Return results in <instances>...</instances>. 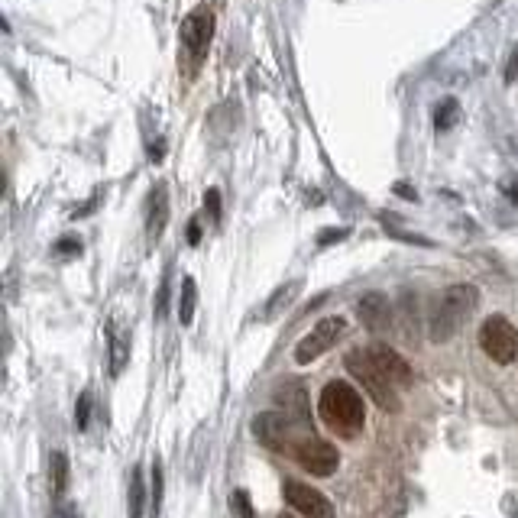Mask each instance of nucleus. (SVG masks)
<instances>
[{
	"label": "nucleus",
	"instance_id": "f257e3e1",
	"mask_svg": "<svg viewBox=\"0 0 518 518\" xmlns=\"http://www.w3.org/2000/svg\"><path fill=\"white\" fill-rule=\"evenodd\" d=\"M476 305H480V289H476V285L457 282L451 289H444L434 298V308L428 318V337L434 344H447V340L460 331V324L476 311Z\"/></svg>",
	"mask_w": 518,
	"mask_h": 518
},
{
	"label": "nucleus",
	"instance_id": "f03ea898",
	"mask_svg": "<svg viewBox=\"0 0 518 518\" xmlns=\"http://www.w3.org/2000/svg\"><path fill=\"white\" fill-rule=\"evenodd\" d=\"M318 412L324 425L337 431L340 438H357L366 421V405L350 383H327L321 392Z\"/></svg>",
	"mask_w": 518,
	"mask_h": 518
},
{
	"label": "nucleus",
	"instance_id": "7ed1b4c3",
	"mask_svg": "<svg viewBox=\"0 0 518 518\" xmlns=\"http://www.w3.org/2000/svg\"><path fill=\"white\" fill-rule=\"evenodd\" d=\"M344 366H347V373L366 389V395H370V399L379 408H383V412H399L402 402H399V392H395L399 386H395L392 379L370 360V353L353 350V353H347V357H344Z\"/></svg>",
	"mask_w": 518,
	"mask_h": 518
},
{
	"label": "nucleus",
	"instance_id": "20e7f679",
	"mask_svg": "<svg viewBox=\"0 0 518 518\" xmlns=\"http://www.w3.org/2000/svg\"><path fill=\"white\" fill-rule=\"evenodd\" d=\"M480 347L493 363L509 366L518 360V327L506 315H489L480 327Z\"/></svg>",
	"mask_w": 518,
	"mask_h": 518
},
{
	"label": "nucleus",
	"instance_id": "39448f33",
	"mask_svg": "<svg viewBox=\"0 0 518 518\" xmlns=\"http://www.w3.org/2000/svg\"><path fill=\"white\" fill-rule=\"evenodd\" d=\"M344 334H347V318L334 315V318L318 321L302 340H298V347H295V363L305 366V363H311V360H318L321 353H327L334 344H340V340H344Z\"/></svg>",
	"mask_w": 518,
	"mask_h": 518
},
{
	"label": "nucleus",
	"instance_id": "423d86ee",
	"mask_svg": "<svg viewBox=\"0 0 518 518\" xmlns=\"http://www.w3.org/2000/svg\"><path fill=\"white\" fill-rule=\"evenodd\" d=\"M214 26H217V20L208 7H198L182 20V46H185V56L192 59V68H198L204 62V56H208Z\"/></svg>",
	"mask_w": 518,
	"mask_h": 518
},
{
	"label": "nucleus",
	"instance_id": "0eeeda50",
	"mask_svg": "<svg viewBox=\"0 0 518 518\" xmlns=\"http://www.w3.org/2000/svg\"><path fill=\"white\" fill-rule=\"evenodd\" d=\"M292 457L302 470L315 473V476H331L337 467H340V454L334 444H327L321 438H311L305 431L302 438H295L292 444Z\"/></svg>",
	"mask_w": 518,
	"mask_h": 518
},
{
	"label": "nucleus",
	"instance_id": "6e6552de",
	"mask_svg": "<svg viewBox=\"0 0 518 518\" xmlns=\"http://www.w3.org/2000/svg\"><path fill=\"white\" fill-rule=\"evenodd\" d=\"M253 438L276 454H292L295 421L289 415H279V412H263V415L253 418Z\"/></svg>",
	"mask_w": 518,
	"mask_h": 518
},
{
	"label": "nucleus",
	"instance_id": "1a4fd4ad",
	"mask_svg": "<svg viewBox=\"0 0 518 518\" xmlns=\"http://www.w3.org/2000/svg\"><path fill=\"white\" fill-rule=\"evenodd\" d=\"M285 502H289V509H295L302 518H337L334 502L308 483L285 480Z\"/></svg>",
	"mask_w": 518,
	"mask_h": 518
},
{
	"label": "nucleus",
	"instance_id": "9d476101",
	"mask_svg": "<svg viewBox=\"0 0 518 518\" xmlns=\"http://www.w3.org/2000/svg\"><path fill=\"white\" fill-rule=\"evenodd\" d=\"M276 405H282V415H289L302 431H311V399L302 379H285L276 389Z\"/></svg>",
	"mask_w": 518,
	"mask_h": 518
},
{
	"label": "nucleus",
	"instance_id": "9b49d317",
	"mask_svg": "<svg viewBox=\"0 0 518 518\" xmlns=\"http://www.w3.org/2000/svg\"><path fill=\"white\" fill-rule=\"evenodd\" d=\"M366 353H370V360L392 379L395 386H412V366H408L402 353H395L389 344H383V340H376V344L366 347Z\"/></svg>",
	"mask_w": 518,
	"mask_h": 518
},
{
	"label": "nucleus",
	"instance_id": "f8f14e48",
	"mask_svg": "<svg viewBox=\"0 0 518 518\" xmlns=\"http://www.w3.org/2000/svg\"><path fill=\"white\" fill-rule=\"evenodd\" d=\"M169 227V188L166 185H153V192H149V201H146V237L149 243H159L162 234H166Z\"/></svg>",
	"mask_w": 518,
	"mask_h": 518
},
{
	"label": "nucleus",
	"instance_id": "ddd939ff",
	"mask_svg": "<svg viewBox=\"0 0 518 518\" xmlns=\"http://www.w3.org/2000/svg\"><path fill=\"white\" fill-rule=\"evenodd\" d=\"M357 318L363 321L366 331H386L392 324V308L383 292H366L357 302Z\"/></svg>",
	"mask_w": 518,
	"mask_h": 518
},
{
	"label": "nucleus",
	"instance_id": "4468645a",
	"mask_svg": "<svg viewBox=\"0 0 518 518\" xmlns=\"http://www.w3.org/2000/svg\"><path fill=\"white\" fill-rule=\"evenodd\" d=\"M107 337H111V376H120L124 373L127 360H130V334L117 321H111V327H107Z\"/></svg>",
	"mask_w": 518,
	"mask_h": 518
},
{
	"label": "nucleus",
	"instance_id": "2eb2a0df",
	"mask_svg": "<svg viewBox=\"0 0 518 518\" xmlns=\"http://www.w3.org/2000/svg\"><path fill=\"white\" fill-rule=\"evenodd\" d=\"M298 292H302V282H298V279L279 285V289L269 295V302H266V308H263V321H276V318L282 315V311L295 302Z\"/></svg>",
	"mask_w": 518,
	"mask_h": 518
},
{
	"label": "nucleus",
	"instance_id": "dca6fc26",
	"mask_svg": "<svg viewBox=\"0 0 518 518\" xmlns=\"http://www.w3.org/2000/svg\"><path fill=\"white\" fill-rule=\"evenodd\" d=\"M68 489V457L65 454H52L49 457V493L62 499Z\"/></svg>",
	"mask_w": 518,
	"mask_h": 518
},
{
	"label": "nucleus",
	"instance_id": "f3484780",
	"mask_svg": "<svg viewBox=\"0 0 518 518\" xmlns=\"http://www.w3.org/2000/svg\"><path fill=\"white\" fill-rule=\"evenodd\" d=\"M195 308H198V285L192 276L182 279V295H179V321L192 324L195 321Z\"/></svg>",
	"mask_w": 518,
	"mask_h": 518
},
{
	"label": "nucleus",
	"instance_id": "a211bd4d",
	"mask_svg": "<svg viewBox=\"0 0 518 518\" xmlns=\"http://www.w3.org/2000/svg\"><path fill=\"white\" fill-rule=\"evenodd\" d=\"M130 518H143L146 509V483H143V467L130 470Z\"/></svg>",
	"mask_w": 518,
	"mask_h": 518
},
{
	"label": "nucleus",
	"instance_id": "6ab92c4d",
	"mask_svg": "<svg viewBox=\"0 0 518 518\" xmlns=\"http://www.w3.org/2000/svg\"><path fill=\"white\" fill-rule=\"evenodd\" d=\"M434 124H438V130H451V127L457 124V101H454V98L441 101L438 117H434Z\"/></svg>",
	"mask_w": 518,
	"mask_h": 518
},
{
	"label": "nucleus",
	"instance_id": "aec40b11",
	"mask_svg": "<svg viewBox=\"0 0 518 518\" xmlns=\"http://www.w3.org/2000/svg\"><path fill=\"white\" fill-rule=\"evenodd\" d=\"M162 493H166V483H162V463L153 460V518L162 512Z\"/></svg>",
	"mask_w": 518,
	"mask_h": 518
},
{
	"label": "nucleus",
	"instance_id": "412c9836",
	"mask_svg": "<svg viewBox=\"0 0 518 518\" xmlns=\"http://www.w3.org/2000/svg\"><path fill=\"white\" fill-rule=\"evenodd\" d=\"M347 234H350L347 227H331V230H321V234H318V247H331V243H340V240H344Z\"/></svg>",
	"mask_w": 518,
	"mask_h": 518
},
{
	"label": "nucleus",
	"instance_id": "4be33fe9",
	"mask_svg": "<svg viewBox=\"0 0 518 518\" xmlns=\"http://www.w3.org/2000/svg\"><path fill=\"white\" fill-rule=\"evenodd\" d=\"M169 272H166V276H162V285H159V295H156V315L162 318V315H166V311H169Z\"/></svg>",
	"mask_w": 518,
	"mask_h": 518
},
{
	"label": "nucleus",
	"instance_id": "5701e85b",
	"mask_svg": "<svg viewBox=\"0 0 518 518\" xmlns=\"http://www.w3.org/2000/svg\"><path fill=\"white\" fill-rule=\"evenodd\" d=\"M56 253L59 256H81V240L78 237H62L56 243Z\"/></svg>",
	"mask_w": 518,
	"mask_h": 518
},
{
	"label": "nucleus",
	"instance_id": "b1692460",
	"mask_svg": "<svg viewBox=\"0 0 518 518\" xmlns=\"http://www.w3.org/2000/svg\"><path fill=\"white\" fill-rule=\"evenodd\" d=\"M204 201H208V217L217 224V221H221V192H217V188H211V192L204 195Z\"/></svg>",
	"mask_w": 518,
	"mask_h": 518
},
{
	"label": "nucleus",
	"instance_id": "393cba45",
	"mask_svg": "<svg viewBox=\"0 0 518 518\" xmlns=\"http://www.w3.org/2000/svg\"><path fill=\"white\" fill-rule=\"evenodd\" d=\"M88 415H91V395L81 392V399H78V431L88 428Z\"/></svg>",
	"mask_w": 518,
	"mask_h": 518
},
{
	"label": "nucleus",
	"instance_id": "a878e982",
	"mask_svg": "<svg viewBox=\"0 0 518 518\" xmlns=\"http://www.w3.org/2000/svg\"><path fill=\"white\" fill-rule=\"evenodd\" d=\"M234 506H237V515H240V518H256L247 493H234Z\"/></svg>",
	"mask_w": 518,
	"mask_h": 518
},
{
	"label": "nucleus",
	"instance_id": "bb28decb",
	"mask_svg": "<svg viewBox=\"0 0 518 518\" xmlns=\"http://www.w3.org/2000/svg\"><path fill=\"white\" fill-rule=\"evenodd\" d=\"M506 85H515V78H518V43H515V49H512V56H509V62H506Z\"/></svg>",
	"mask_w": 518,
	"mask_h": 518
},
{
	"label": "nucleus",
	"instance_id": "cd10ccee",
	"mask_svg": "<svg viewBox=\"0 0 518 518\" xmlns=\"http://www.w3.org/2000/svg\"><path fill=\"white\" fill-rule=\"evenodd\" d=\"M49 518H78V512H75V506H56L49 512Z\"/></svg>",
	"mask_w": 518,
	"mask_h": 518
},
{
	"label": "nucleus",
	"instance_id": "c85d7f7f",
	"mask_svg": "<svg viewBox=\"0 0 518 518\" xmlns=\"http://www.w3.org/2000/svg\"><path fill=\"white\" fill-rule=\"evenodd\" d=\"M395 192H399L402 198H412V201L418 198V195H415V188H412V185H405V182H399V185H395Z\"/></svg>",
	"mask_w": 518,
	"mask_h": 518
},
{
	"label": "nucleus",
	"instance_id": "c756f323",
	"mask_svg": "<svg viewBox=\"0 0 518 518\" xmlns=\"http://www.w3.org/2000/svg\"><path fill=\"white\" fill-rule=\"evenodd\" d=\"M188 240H192V243H198V240H201V227H198V221L188 224Z\"/></svg>",
	"mask_w": 518,
	"mask_h": 518
},
{
	"label": "nucleus",
	"instance_id": "7c9ffc66",
	"mask_svg": "<svg viewBox=\"0 0 518 518\" xmlns=\"http://www.w3.org/2000/svg\"><path fill=\"white\" fill-rule=\"evenodd\" d=\"M506 195L518 204V182H506Z\"/></svg>",
	"mask_w": 518,
	"mask_h": 518
}]
</instances>
